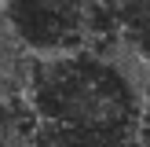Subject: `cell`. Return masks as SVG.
I'll use <instances>...</instances> for the list:
<instances>
[{"label": "cell", "mask_w": 150, "mask_h": 147, "mask_svg": "<svg viewBox=\"0 0 150 147\" xmlns=\"http://www.w3.org/2000/svg\"><path fill=\"white\" fill-rule=\"evenodd\" d=\"M136 147H143V143H136Z\"/></svg>", "instance_id": "cell-5"}, {"label": "cell", "mask_w": 150, "mask_h": 147, "mask_svg": "<svg viewBox=\"0 0 150 147\" xmlns=\"http://www.w3.org/2000/svg\"><path fill=\"white\" fill-rule=\"evenodd\" d=\"M29 118L48 147H136L143 96L121 63L77 48L33 59L22 77Z\"/></svg>", "instance_id": "cell-1"}, {"label": "cell", "mask_w": 150, "mask_h": 147, "mask_svg": "<svg viewBox=\"0 0 150 147\" xmlns=\"http://www.w3.org/2000/svg\"><path fill=\"white\" fill-rule=\"evenodd\" d=\"M139 143L150 147V96H146V103H143V125H139Z\"/></svg>", "instance_id": "cell-4"}, {"label": "cell", "mask_w": 150, "mask_h": 147, "mask_svg": "<svg viewBox=\"0 0 150 147\" xmlns=\"http://www.w3.org/2000/svg\"><path fill=\"white\" fill-rule=\"evenodd\" d=\"M11 44L33 59L88 48L114 33V4L106 0H4L0 11Z\"/></svg>", "instance_id": "cell-2"}, {"label": "cell", "mask_w": 150, "mask_h": 147, "mask_svg": "<svg viewBox=\"0 0 150 147\" xmlns=\"http://www.w3.org/2000/svg\"><path fill=\"white\" fill-rule=\"evenodd\" d=\"M114 33L136 59L150 63V0H114Z\"/></svg>", "instance_id": "cell-3"}]
</instances>
